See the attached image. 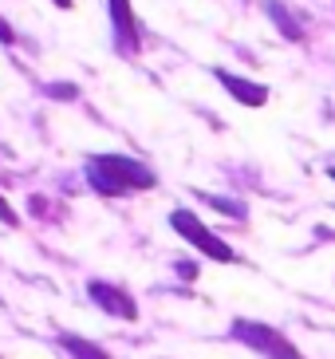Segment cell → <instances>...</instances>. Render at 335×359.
Instances as JSON below:
<instances>
[{"mask_svg": "<svg viewBox=\"0 0 335 359\" xmlns=\"http://www.w3.org/2000/svg\"><path fill=\"white\" fill-rule=\"evenodd\" d=\"M87 178L107 198H118L126 190H150L154 186V174L142 162L123 158V154H99V158H91L87 162Z\"/></svg>", "mask_w": 335, "mask_h": 359, "instance_id": "obj_1", "label": "cell"}, {"mask_svg": "<svg viewBox=\"0 0 335 359\" xmlns=\"http://www.w3.org/2000/svg\"><path fill=\"white\" fill-rule=\"evenodd\" d=\"M233 336L241 339V344H249L252 351L268 355V359H304L276 327L261 324V320H237V324H233Z\"/></svg>", "mask_w": 335, "mask_h": 359, "instance_id": "obj_2", "label": "cell"}, {"mask_svg": "<svg viewBox=\"0 0 335 359\" xmlns=\"http://www.w3.org/2000/svg\"><path fill=\"white\" fill-rule=\"evenodd\" d=\"M170 225H174V229H178L182 237H186V241L193 245V249H201V253L213 257V261H225V264L237 261V253H233L229 245L221 241V237H213V233L205 229V225H201L189 210H174V213H170Z\"/></svg>", "mask_w": 335, "mask_h": 359, "instance_id": "obj_3", "label": "cell"}, {"mask_svg": "<svg viewBox=\"0 0 335 359\" xmlns=\"http://www.w3.org/2000/svg\"><path fill=\"white\" fill-rule=\"evenodd\" d=\"M87 288H91V300L103 308V312H111V316H118V320H135L138 316V304L123 292V288L103 285V280H91Z\"/></svg>", "mask_w": 335, "mask_h": 359, "instance_id": "obj_4", "label": "cell"}, {"mask_svg": "<svg viewBox=\"0 0 335 359\" xmlns=\"http://www.w3.org/2000/svg\"><path fill=\"white\" fill-rule=\"evenodd\" d=\"M217 79H221V87H225L237 103H245V107H264V103H268V87H264V83L241 79V75H233V72H217Z\"/></svg>", "mask_w": 335, "mask_h": 359, "instance_id": "obj_5", "label": "cell"}, {"mask_svg": "<svg viewBox=\"0 0 335 359\" xmlns=\"http://www.w3.org/2000/svg\"><path fill=\"white\" fill-rule=\"evenodd\" d=\"M111 20H115V32H118L123 52H138V28H135L130 0H111Z\"/></svg>", "mask_w": 335, "mask_h": 359, "instance_id": "obj_6", "label": "cell"}, {"mask_svg": "<svg viewBox=\"0 0 335 359\" xmlns=\"http://www.w3.org/2000/svg\"><path fill=\"white\" fill-rule=\"evenodd\" d=\"M264 12L273 16V24H276V28H280L284 36H288V40H304V28H300V24L292 20V12L284 8L280 0H264Z\"/></svg>", "mask_w": 335, "mask_h": 359, "instance_id": "obj_7", "label": "cell"}, {"mask_svg": "<svg viewBox=\"0 0 335 359\" xmlns=\"http://www.w3.org/2000/svg\"><path fill=\"white\" fill-rule=\"evenodd\" d=\"M63 348L71 351L75 359H111L99 344H87V339H79V336H63Z\"/></svg>", "mask_w": 335, "mask_h": 359, "instance_id": "obj_8", "label": "cell"}, {"mask_svg": "<svg viewBox=\"0 0 335 359\" xmlns=\"http://www.w3.org/2000/svg\"><path fill=\"white\" fill-rule=\"evenodd\" d=\"M0 222H4V225H16V210H12L4 198H0Z\"/></svg>", "mask_w": 335, "mask_h": 359, "instance_id": "obj_9", "label": "cell"}, {"mask_svg": "<svg viewBox=\"0 0 335 359\" xmlns=\"http://www.w3.org/2000/svg\"><path fill=\"white\" fill-rule=\"evenodd\" d=\"M0 40H4V43H12V40H16V32H12V28H8L4 20H0Z\"/></svg>", "mask_w": 335, "mask_h": 359, "instance_id": "obj_10", "label": "cell"}, {"mask_svg": "<svg viewBox=\"0 0 335 359\" xmlns=\"http://www.w3.org/2000/svg\"><path fill=\"white\" fill-rule=\"evenodd\" d=\"M55 4H60V8H71V0H55Z\"/></svg>", "mask_w": 335, "mask_h": 359, "instance_id": "obj_11", "label": "cell"}, {"mask_svg": "<svg viewBox=\"0 0 335 359\" xmlns=\"http://www.w3.org/2000/svg\"><path fill=\"white\" fill-rule=\"evenodd\" d=\"M327 174H331V178H335V166H331V170H327Z\"/></svg>", "mask_w": 335, "mask_h": 359, "instance_id": "obj_12", "label": "cell"}]
</instances>
